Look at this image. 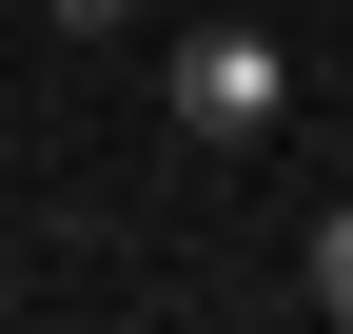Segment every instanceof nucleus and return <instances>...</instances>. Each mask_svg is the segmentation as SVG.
Wrapping results in <instances>:
<instances>
[{
	"instance_id": "1",
	"label": "nucleus",
	"mask_w": 353,
	"mask_h": 334,
	"mask_svg": "<svg viewBox=\"0 0 353 334\" xmlns=\"http://www.w3.org/2000/svg\"><path fill=\"white\" fill-rule=\"evenodd\" d=\"M157 118H176L196 157H255V138L294 118V39L255 20V0H236V20H176V39H157Z\"/></svg>"
},
{
	"instance_id": "2",
	"label": "nucleus",
	"mask_w": 353,
	"mask_h": 334,
	"mask_svg": "<svg viewBox=\"0 0 353 334\" xmlns=\"http://www.w3.org/2000/svg\"><path fill=\"white\" fill-rule=\"evenodd\" d=\"M314 315L353 334V217H314Z\"/></svg>"
},
{
	"instance_id": "3",
	"label": "nucleus",
	"mask_w": 353,
	"mask_h": 334,
	"mask_svg": "<svg viewBox=\"0 0 353 334\" xmlns=\"http://www.w3.org/2000/svg\"><path fill=\"white\" fill-rule=\"evenodd\" d=\"M39 20H59V39H118V0H39Z\"/></svg>"
}]
</instances>
